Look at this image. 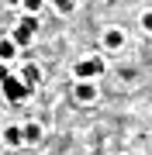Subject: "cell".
Here are the masks:
<instances>
[{"label":"cell","mask_w":152,"mask_h":155,"mask_svg":"<svg viewBox=\"0 0 152 155\" xmlns=\"http://www.w3.org/2000/svg\"><path fill=\"white\" fill-rule=\"evenodd\" d=\"M0 86H4V97L11 100V104H21V100H24V97L31 93V90L24 86V83H21V79H17V76H7V79H4V83H0Z\"/></svg>","instance_id":"1"},{"label":"cell","mask_w":152,"mask_h":155,"mask_svg":"<svg viewBox=\"0 0 152 155\" xmlns=\"http://www.w3.org/2000/svg\"><path fill=\"white\" fill-rule=\"evenodd\" d=\"M35 31H38V21H35V17H24V21L14 28V38H11V41L24 48V45H31V35H35Z\"/></svg>","instance_id":"2"},{"label":"cell","mask_w":152,"mask_h":155,"mask_svg":"<svg viewBox=\"0 0 152 155\" xmlns=\"http://www.w3.org/2000/svg\"><path fill=\"white\" fill-rule=\"evenodd\" d=\"M76 76L79 79H93V76H100L104 72V59H83V62H76Z\"/></svg>","instance_id":"3"},{"label":"cell","mask_w":152,"mask_h":155,"mask_svg":"<svg viewBox=\"0 0 152 155\" xmlns=\"http://www.w3.org/2000/svg\"><path fill=\"white\" fill-rule=\"evenodd\" d=\"M104 45H107V48H121V45H124L121 28H111V31H107V35H104Z\"/></svg>","instance_id":"4"},{"label":"cell","mask_w":152,"mask_h":155,"mask_svg":"<svg viewBox=\"0 0 152 155\" xmlns=\"http://www.w3.org/2000/svg\"><path fill=\"white\" fill-rule=\"evenodd\" d=\"M76 100H83V104H90V100H97V90L90 83H79L76 86Z\"/></svg>","instance_id":"5"},{"label":"cell","mask_w":152,"mask_h":155,"mask_svg":"<svg viewBox=\"0 0 152 155\" xmlns=\"http://www.w3.org/2000/svg\"><path fill=\"white\" fill-rule=\"evenodd\" d=\"M14 52H17V45L11 38H0V62H7V59H14Z\"/></svg>","instance_id":"6"},{"label":"cell","mask_w":152,"mask_h":155,"mask_svg":"<svg viewBox=\"0 0 152 155\" xmlns=\"http://www.w3.org/2000/svg\"><path fill=\"white\" fill-rule=\"evenodd\" d=\"M21 138H24V141H38V138H42V127H38V124H24V127H21Z\"/></svg>","instance_id":"7"},{"label":"cell","mask_w":152,"mask_h":155,"mask_svg":"<svg viewBox=\"0 0 152 155\" xmlns=\"http://www.w3.org/2000/svg\"><path fill=\"white\" fill-rule=\"evenodd\" d=\"M21 83L28 86V90H31L35 83H38V66H24V76H21Z\"/></svg>","instance_id":"8"},{"label":"cell","mask_w":152,"mask_h":155,"mask_svg":"<svg viewBox=\"0 0 152 155\" xmlns=\"http://www.w3.org/2000/svg\"><path fill=\"white\" fill-rule=\"evenodd\" d=\"M4 141L7 145H21L24 138H21V127H7V131H4Z\"/></svg>","instance_id":"9"},{"label":"cell","mask_w":152,"mask_h":155,"mask_svg":"<svg viewBox=\"0 0 152 155\" xmlns=\"http://www.w3.org/2000/svg\"><path fill=\"white\" fill-rule=\"evenodd\" d=\"M42 4H45V0H21V7H24V11H28V14H35V11H38V7Z\"/></svg>","instance_id":"10"},{"label":"cell","mask_w":152,"mask_h":155,"mask_svg":"<svg viewBox=\"0 0 152 155\" xmlns=\"http://www.w3.org/2000/svg\"><path fill=\"white\" fill-rule=\"evenodd\" d=\"M52 4H56V11H62V14L73 11V4H69V0H52Z\"/></svg>","instance_id":"11"},{"label":"cell","mask_w":152,"mask_h":155,"mask_svg":"<svg viewBox=\"0 0 152 155\" xmlns=\"http://www.w3.org/2000/svg\"><path fill=\"white\" fill-rule=\"evenodd\" d=\"M142 28H145V31H152V11H149L145 17H142Z\"/></svg>","instance_id":"12"},{"label":"cell","mask_w":152,"mask_h":155,"mask_svg":"<svg viewBox=\"0 0 152 155\" xmlns=\"http://www.w3.org/2000/svg\"><path fill=\"white\" fill-rule=\"evenodd\" d=\"M7 76H11V72H7V66H4V62H0V83H4Z\"/></svg>","instance_id":"13"}]
</instances>
